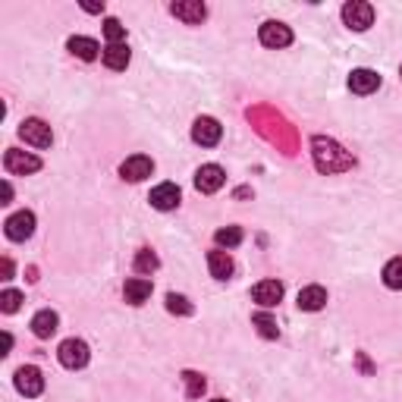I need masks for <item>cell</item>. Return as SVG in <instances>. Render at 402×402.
<instances>
[{
  "label": "cell",
  "instance_id": "cell-33",
  "mask_svg": "<svg viewBox=\"0 0 402 402\" xmlns=\"http://www.w3.org/2000/svg\"><path fill=\"white\" fill-rule=\"evenodd\" d=\"M211 402H226V399H211Z\"/></svg>",
  "mask_w": 402,
  "mask_h": 402
},
{
  "label": "cell",
  "instance_id": "cell-15",
  "mask_svg": "<svg viewBox=\"0 0 402 402\" xmlns=\"http://www.w3.org/2000/svg\"><path fill=\"white\" fill-rule=\"evenodd\" d=\"M349 89L356 94H374L377 89H381V76L374 73V69H352L349 73Z\"/></svg>",
  "mask_w": 402,
  "mask_h": 402
},
{
  "label": "cell",
  "instance_id": "cell-6",
  "mask_svg": "<svg viewBox=\"0 0 402 402\" xmlns=\"http://www.w3.org/2000/svg\"><path fill=\"white\" fill-rule=\"evenodd\" d=\"M13 381H16V390H19L22 396H29V399H35V396H41V393H44V374L38 371L35 365L19 368Z\"/></svg>",
  "mask_w": 402,
  "mask_h": 402
},
{
  "label": "cell",
  "instance_id": "cell-2",
  "mask_svg": "<svg viewBox=\"0 0 402 402\" xmlns=\"http://www.w3.org/2000/svg\"><path fill=\"white\" fill-rule=\"evenodd\" d=\"M343 22L352 31H368L374 26V6L365 4V0H349L343 6Z\"/></svg>",
  "mask_w": 402,
  "mask_h": 402
},
{
  "label": "cell",
  "instance_id": "cell-24",
  "mask_svg": "<svg viewBox=\"0 0 402 402\" xmlns=\"http://www.w3.org/2000/svg\"><path fill=\"white\" fill-rule=\"evenodd\" d=\"M214 242L220 248H236L242 242V230H239V226H223V230L214 233Z\"/></svg>",
  "mask_w": 402,
  "mask_h": 402
},
{
  "label": "cell",
  "instance_id": "cell-29",
  "mask_svg": "<svg viewBox=\"0 0 402 402\" xmlns=\"http://www.w3.org/2000/svg\"><path fill=\"white\" fill-rule=\"evenodd\" d=\"M19 305H22V293H19V289H4V293H0V311H4V314L19 311Z\"/></svg>",
  "mask_w": 402,
  "mask_h": 402
},
{
  "label": "cell",
  "instance_id": "cell-22",
  "mask_svg": "<svg viewBox=\"0 0 402 402\" xmlns=\"http://www.w3.org/2000/svg\"><path fill=\"white\" fill-rule=\"evenodd\" d=\"M251 324L258 327V333H261L264 340H277V336H280V327H277V321H273V318H271V314H267V311L255 314V318H251Z\"/></svg>",
  "mask_w": 402,
  "mask_h": 402
},
{
  "label": "cell",
  "instance_id": "cell-5",
  "mask_svg": "<svg viewBox=\"0 0 402 402\" xmlns=\"http://www.w3.org/2000/svg\"><path fill=\"white\" fill-rule=\"evenodd\" d=\"M4 167H6V173H13V176H29V173L41 170V161H38L35 154H29V151L10 148V151L4 154Z\"/></svg>",
  "mask_w": 402,
  "mask_h": 402
},
{
  "label": "cell",
  "instance_id": "cell-17",
  "mask_svg": "<svg viewBox=\"0 0 402 402\" xmlns=\"http://www.w3.org/2000/svg\"><path fill=\"white\" fill-rule=\"evenodd\" d=\"M123 298H126L129 305H145L148 298H151V280H145V277H132V280H126Z\"/></svg>",
  "mask_w": 402,
  "mask_h": 402
},
{
  "label": "cell",
  "instance_id": "cell-11",
  "mask_svg": "<svg viewBox=\"0 0 402 402\" xmlns=\"http://www.w3.org/2000/svg\"><path fill=\"white\" fill-rule=\"evenodd\" d=\"M258 38H261L264 47H273V51H280V47H289V44H293V29L283 26V22H264L261 31H258Z\"/></svg>",
  "mask_w": 402,
  "mask_h": 402
},
{
  "label": "cell",
  "instance_id": "cell-12",
  "mask_svg": "<svg viewBox=\"0 0 402 402\" xmlns=\"http://www.w3.org/2000/svg\"><path fill=\"white\" fill-rule=\"evenodd\" d=\"M170 13L176 19H183L186 26H201L204 16H208V6L201 0H176V4H170Z\"/></svg>",
  "mask_w": 402,
  "mask_h": 402
},
{
  "label": "cell",
  "instance_id": "cell-7",
  "mask_svg": "<svg viewBox=\"0 0 402 402\" xmlns=\"http://www.w3.org/2000/svg\"><path fill=\"white\" fill-rule=\"evenodd\" d=\"M4 233H6V239H13V242H26L29 236L35 233V214H31V211H16L13 217H6Z\"/></svg>",
  "mask_w": 402,
  "mask_h": 402
},
{
  "label": "cell",
  "instance_id": "cell-31",
  "mask_svg": "<svg viewBox=\"0 0 402 402\" xmlns=\"http://www.w3.org/2000/svg\"><path fill=\"white\" fill-rule=\"evenodd\" d=\"M85 13H104V4H82Z\"/></svg>",
  "mask_w": 402,
  "mask_h": 402
},
{
  "label": "cell",
  "instance_id": "cell-34",
  "mask_svg": "<svg viewBox=\"0 0 402 402\" xmlns=\"http://www.w3.org/2000/svg\"><path fill=\"white\" fill-rule=\"evenodd\" d=\"M399 76H402V69H399Z\"/></svg>",
  "mask_w": 402,
  "mask_h": 402
},
{
  "label": "cell",
  "instance_id": "cell-9",
  "mask_svg": "<svg viewBox=\"0 0 402 402\" xmlns=\"http://www.w3.org/2000/svg\"><path fill=\"white\" fill-rule=\"evenodd\" d=\"M223 183H226V173H223V167H217V164H204V167H199V173H195V189H199L201 195L220 192Z\"/></svg>",
  "mask_w": 402,
  "mask_h": 402
},
{
  "label": "cell",
  "instance_id": "cell-25",
  "mask_svg": "<svg viewBox=\"0 0 402 402\" xmlns=\"http://www.w3.org/2000/svg\"><path fill=\"white\" fill-rule=\"evenodd\" d=\"M157 264L161 261H157V255L151 248H139L136 251V273H154Z\"/></svg>",
  "mask_w": 402,
  "mask_h": 402
},
{
  "label": "cell",
  "instance_id": "cell-4",
  "mask_svg": "<svg viewBox=\"0 0 402 402\" xmlns=\"http://www.w3.org/2000/svg\"><path fill=\"white\" fill-rule=\"evenodd\" d=\"M19 139L26 141V145H31V148H51L54 132H51V126H47L44 120L31 116V120H26L19 126Z\"/></svg>",
  "mask_w": 402,
  "mask_h": 402
},
{
  "label": "cell",
  "instance_id": "cell-13",
  "mask_svg": "<svg viewBox=\"0 0 402 402\" xmlns=\"http://www.w3.org/2000/svg\"><path fill=\"white\" fill-rule=\"evenodd\" d=\"M251 298H255L261 308H273V305H280V298H283V283L280 280H261V283H255Z\"/></svg>",
  "mask_w": 402,
  "mask_h": 402
},
{
  "label": "cell",
  "instance_id": "cell-14",
  "mask_svg": "<svg viewBox=\"0 0 402 402\" xmlns=\"http://www.w3.org/2000/svg\"><path fill=\"white\" fill-rule=\"evenodd\" d=\"M179 199H183V192H179L176 183H161L148 201H151V208H157V211H173L179 204Z\"/></svg>",
  "mask_w": 402,
  "mask_h": 402
},
{
  "label": "cell",
  "instance_id": "cell-10",
  "mask_svg": "<svg viewBox=\"0 0 402 402\" xmlns=\"http://www.w3.org/2000/svg\"><path fill=\"white\" fill-rule=\"evenodd\" d=\"M151 173H154V161L145 154H132L120 164V176L129 179V183H141V179H148Z\"/></svg>",
  "mask_w": 402,
  "mask_h": 402
},
{
  "label": "cell",
  "instance_id": "cell-16",
  "mask_svg": "<svg viewBox=\"0 0 402 402\" xmlns=\"http://www.w3.org/2000/svg\"><path fill=\"white\" fill-rule=\"evenodd\" d=\"M57 327H60V318H57V311H51V308L38 311L35 318H31V333H35L38 340H51V336L57 333Z\"/></svg>",
  "mask_w": 402,
  "mask_h": 402
},
{
  "label": "cell",
  "instance_id": "cell-20",
  "mask_svg": "<svg viewBox=\"0 0 402 402\" xmlns=\"http://www.w3.org/2000/svg\"><path fill=\"white\" fill-rule=\"evenodd\" d=\"M327 305V289L324 286H305L302 293H298V308L302 311H321Z\"/></svg>",
  "mask_w": 402,
  "mask_h": 402
},
{
  "label": "cell",
  "instance_id": "cell-8",
  "mask_svg": "<svg viewBox=\"0 0 402 402\" xmlns=\"http://www.w3.org/2000/svg\"><path fill=\"white\" fill-rule=\"evenodd\" d=\"M220 136H223V126H220L214 116H199V120L192 123V139H195V145H201V148H214Z\"/></svg>",
  "mask_w": 402,
  "mask_h": 402
},
{
  "label": "cell",
  "instance_id": "cell-30",
  "mask_svg": "<svg viewBox=\"0 0 402 402\" xmlns=\"http://www.w3.org/2000/svg\"><path fill=\"white\" fill-rule=\"evenodd\" d=\"M0 271H4V280L13 277V261H10V258H4V261H0Z\"/></svg>",
  "mask_w": 402,
  "mask_h": 402
},
{
  "label": "cell",
  "instance_id": "cell-27",
  "mask_svg": "<svg viewBox=\"0 0 402 402\" xmlns=\"http://www.w3.org/2000/svg\"><path fill=\"white\" fill-rule=\"evenodd\" d=\"M167 311L179 314V318H189V314H192V302L179 293H167Z\"/></svg>",
  "mask_w": 402,
  "mask_h": 402
},
{
  "label": "cell",
  "instance_id": "cell-21",
  "mask_svg": "<svg viewBox=\"0 0 402 402\" xmlns=\"http://www.w3.org/2000/svg\"><path fill=\"white\" fill-rule=\"evenodd\" d=\"M101 57H104L107 69H116V73H120V69L129 66L132 54H129V47H126V44H107L104 51H101Z\"/></svg>",
  "mask_w": 402,
  "mask_h": 402
},
{
  "label": "cell",
  "instance_id": "cell-3",
  "mask_svg": "<svg viewBox=\"0 0 402 402\" xmlns=\"http://www.w3.org/2000/svg\"><path fill=\"white\" fill-rule=\"evenodd\" d=\"M57 358L63 368H69V371H76V368H85L91 358L89 346H85L82 340H63L60 349H57Z\"/></svg>",
  "mask_w": 402,
  "mask_h": 402
},
{
  "label": "cell",
  "instance_id": "cell-26",
  "mask_svg": "<svg viewBox=\"0 0 402 402\" xmlns=\"http://www.w3.org/2000/svg\"><path fill=\"white\" fill-rule=\"evenodd\" d=\"M383 283H387L390 289H402V258H393L383 267Z\"/></svg>",
  "mask_w": 402,
  "mask_h": 402
},
{
  "label": "cell",
  "instance_id": "cell-32",
  "mask_svg": "<svg viewBox=\"0 0 402 402\" xmlns=\"http://www.w3.org/2000/svg\"><path fill=\"white\" fill-rule=\"evenodd\" d=\"M10 201H13V186L4 183V204H10Z\"/></svg>",
  "mask_w": 402,
  "mask_h": 402
},
{
  "label": "cell",
  "instance_id": "cell-23",
  "mask_svg": "<svg viewBox=\"0 0 402 402\" xmlns=\"http://www.w3.org/2000/svg\"><path fill=\"white\" fill-rule=\"evenodd\" d=\"M183 383H186V396L189 399H201L204 387H208V381H204L199 371H183Z\"/></svg>",
  "mask_w": 402,
  "mask_h": 402
},
{
  "label": "cell",
  "instance_id": "cell-28",
  "mask_svg": "<svg viewBox=\"0 0 402 402\" xmlns=\"http://www.w3.org/2000/svg\"><path fill=\"white\" fill-rule=\"evenodd\" d=\"M104 38H107V44H126V26L120 19H107L104 22Z\"/></svg>",
  "mask_w": 402,
  "mask_h": 402
},
{
  "label": "cell",
  "instance_id": "cell-19",
  "mask_svg": "<svg viewBox=\"0 0 402 402\" xmlns=\"http://www.w3.org/2000/svg\"><path fill=\"white\" fill-rule=\"evenodd\" d=\"M208 271H211V277H214V280H230V273H233V258L226 255L223 248L208 251Z\"/></svg>",
  "mask_w": 402,
  "mask_h": 402
},
{
  "label": "cell",
  "instance_id": "cell-18",
  "mask_svg": "<svg viewBox=\"0 0 402 402\" xmlns=\"http://www.w3.org/2000/svg\"><path fill=\"white\" fill-rule=\"evenodd\" d=\"M66 47H69V54L73 57H79V60H85V63H91V60H98V41L94 38H85V35H73L66 41Z\"/></svg>",
  "mask_w": 402,
  "mask_h": 402
},
{
  "label": "cell",
  "instance_id": "cell-1",
  "mask_svg": "<svg viewBox=\"0 0 402 402\" xmlns=\"http://www.w3.org/2000/svg\"><path fill=\"white\" fill-rule=\"evenodd\" d=\"M311 148H314V161H318L321 170L336 173V170H349V167H352V157L346 154L343 148L336 145V141H330V139H314Z\"/></svg>",
  "mask_w": 402,
  "mask_h": 402
}]
</instances>
